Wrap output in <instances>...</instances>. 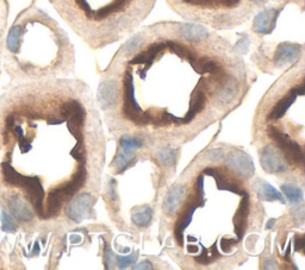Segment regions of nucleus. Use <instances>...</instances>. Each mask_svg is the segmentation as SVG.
<instances>
[{
	"label": "nucleus",
	"mask_w": 305,
	"mask_h": 270,
	"mask_svg": "<svg viewBox=\"0 0 305 270\" xmlns=\"http://www.w3.org/2000/svg\"><path fill=\"white\" fill-rule=\"evenodd\" d=\"M10 18V2L0 0V70L3 67V56H4L5 37L9 28Z\"/></svg>",
	"instance_id": "obj_8"
},
{
	"label": "nucleus",
	"mask_w": 305,
	"mask_h": 270,
	"mask_svg": "<svg viewBox=\"0 0 305 270\" xmlns=\"http://www.w3.org/2000/svg\"><path fill=\"white\" fill-rule=\"evenodd\" d=\"M254 80L217 30L162 20L125 38L101 74L98 103L124 137L182 144L241 105Z\"/></svg>",
	"instance_id": "obj_1"
},
{
	"label": "nucleus",
	"mask_w": 305,
	"mask_h": 270,
	"mask_svg": "<svg viewBox=\"0 0 305 270\" xmlns=\"http://www.w3.org/2000/svg\"><path fill=\"white\" fill-rule=\"evenodd\" d=\"M105 137L90 86L75 77L23 81L0 98V178L22 221L80 220L100 188Z\"/></svg>",
	"instance_id": "obj_2"
},
{
	"label": "nucleus",
	"mask_w": 305,
	"mask_h": 270,
	"mask_svg": "<svg viewBox=\"0 0 305 270\" xmlns=\"http://www.w3.org/2000/svg\"><path fill=\"white\" fill-rule=\"evenodd\" d=\"M212 154L206 164L199 161L185 171L164 204L166 213L174 217L175 244L198 266L226 264L235 257L252 217V194L243 173L233 163L216 164L222 150Z\"/></svg>",
	"instance_id": "obj_3"
},
{
	"label": "nucleus",
	"mask_w": 305,
	"mask_h": 270,
	"mask_svg": "<svg viewBox=\"0 0 305 270\" xmlns=\"http://www.w3.org/2000/svg\"><path fill=\"white\" fill-rule=\"evenodd\" d=\"M3 65L22 82L68 77L75 69V50L53 17L30 5L8 28Z\"/></svg>",
	"instance_id": "obj_4"
},
{
	"label": "nucleus",
	"mask_w": 305,
	"mask_h": 270,
	"mask_svg": "<svg viewBox=\"0 0 305 270\" xmlns=\"http://www.w3.org/2000/svg\"><path fill=\"white\" fill-rule=\"evenodd\" d=\"M304 10L305 0H269L235 46L260 72L287 69L304 57Z\"/></svg>",
	"instance_id": "obj_5"
},
{
	"label": "nucleus",
	"mask_w": 305,
	"mask_h": 270,
	"mask_svg": "<svg viewBox=\"0 0 305 270\" xmlns=\"http://www.w3.org/2000/svg\"><path fill=\"white\" fill-rule=\"evenodd\" d=\"M63 22L92 50L133 35L158 0H48Z\"/></svg>",
	"instance_id": "obj_6"
},
{
	"label": "nucleus",
	"mask_w": 305,
	"mask_h": 270,
	"mask_svg": "<svg viewBox=\"0 0 305 270\" xmlns=\"http://www.w3.org/2000/svg\"><path fill=\"white\" fill-rule=\"evenodd\" d=\"M166 3L184 20L225 31L247 24L269 0H166Z\"/></svg>",
	"instance_id": "obj_7"
},
{
	"label": "nucleus",
	"mask_w": 305,
	"mask_h": 270,
	"mask_svg": "<svg viewBox=\"0 0 305 270\" xmlns=\"http://www.w3.org/2000/svg\"><path fill=\"white\" fill-rule=\"evenodd\" d=\"M284 191H285L286 197L290 199L291 201L297 202L301 200V198H303V194H301V191L299 188L297 187H290V186H285V187L283 188Z\"/></svg>",
	"instance_id": "obj_9"
}]
</instances>
